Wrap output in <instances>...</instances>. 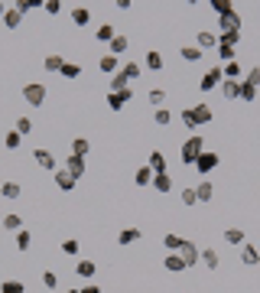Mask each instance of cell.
<instances>
[{
  "label": "cell",
  "mask_w": 260,
  "mask_h": 293,
  "mask_svg": "<svg viewBox=\"0 0 260 293\" xmlns=\"http://www.w3.org/2000/svg\"><path fill=\"white\" fill-rule=\"evenodd\" d=\"M241 264H244V267H257L260 264V247L257 244H241Z\"/></svg>",
  "instance_id": "cell-7"
},
{
  "label": "cell",
  "mask_w": 260,
  "mask_h": 293,
  "mask_svg": "<svg viewBox=\"0 0 260 293\" xmlns=\"http://www.w3.org/2000/svg\"><path fill=\"white\" fill-rule=\"evenodd\" d=\"M179 56H182L185 62H202V56H205V52H202L199 46H182V49H179Z\"/></svg>",
  "instance_id": "cell-30"
},
{
  "label": "cell",
  "mask_w": 260,
  "mask_h": 293,
  "mask_svg": "<svg viewBox=\"0 0 260 293\" xmlns=\"http://www.w3.org/2000/svg\"><path fill=\"white\" fill-rule=\"evenodd\" d=\"M20 192H23V186L20 183H0V195H4V199H20Z\"/></svg>",
  "instance_id": "cell-22"
},
{
  "label": "cell",
  "mask_w": 260,
  "mask_h": 293,
  "mask_svg": "<svg viewBox=\"0 0 260 293\" xmlns=\"http://www.w3.org/2000/svg\"><path fill=\"white\" fill-rule=\"evenodd\" d=\"M4 26H7V30H20V26H23V13L16 10V7H7V13H4Z\"/></svg>",
  "instance_id": "cell-15"
},
{
  "label": "cell",
  "mask_w": 260,
  "mask_h": 293,
  "mask_svg": "<svg viewBox=\"0 0 260 293\" xmlns=\"http://www.w3.org/2000/svg\"><path fill=\"white\" fill-rule=\"evenodd\" d=\"M130 101H133V88H127V92H107V108L111 111H124Z\"/></svg>",
  "instance_id": "cell-6"
},
{
  "label": "cell",
  "mask_w": 260,
  "mask_h": 293,
  "mask_svg": "<svg viewBox=\"0 0 260 293\" xmlns=\"http://www.w3.org/2000/svg\"><path fill=\"white\" fill-rule=\"evenodd\" d=\"M46 98H49V88L42 85V82L23 85V101L30 104V108H42V104H46Z\"/></svg>",
  "instance_id": "cell-2"
},
{
  "label": "cell",
  "mask_w": 260,
  "mask_h": 293,
  "mask_svg": "<svg viewBox=\"0 0 260 293\" xmlns=\"http://www.w3.org/2000/svg\"><path fill=\"white\" fill-rule=\"evenodd\" d=\"M202 153H205V140H202V134H192V137L182 140V163L195 166V160H199Z\"/></svg>",
  "instance_id": "cell-1"
},
{
  "label": "cell",
  "mask_w": 260,
  "mask_h": 293,
  "mask_svg": "<svg viewBox=\"0 0 260 293\" xmlns=\"http://www.w3.org/2000/svg\"><path fill=\"white\" fill-rule=\"evenodd\" d=\"M0 225H4L7 228V232H23V218L20 215H16V212H10V215H4V221H0Z\"/></svg>",
  "instance_id": "cell-25"
},
{
  "label": "cell",
  "mask_w": 260,
  "mask_h": 293,
  "mask_svg": "<svg viewBox=\"0 0 260 293\" xmlns=\"http://www.w3.org/2000/svg\"><path fill=\"white\" fill-rule=\"evenodd\" d=\"M189 111H192V118H195V127H202V124H211V118H215L208 104H192Z\"/></svg>",
  "instance_id": "cell-11"
},
{
  "label": "cell",
  "mask_w": 260,
  "mask_h": 293,
  "mask_svg": "<svg viewBox=\"0 0 260 293\" xmlns=\"http://www.w3.org/2000/svg\"><path fill=\"white\" fill-rule=\"evenodd\" d=\"M88 150H91V144H88L85 137H75V140H72V156H88Z\"/></svg>",
  "instance_id": "cell-33"
},
{
  "label": "cell",
  "mask_w": 260,
  "mask_h": 293,
  "mask_svg": "<svg viewBox=\"0 0 260 293\" xmlns=\"http://www.w3.org/2000/svg\"><path fill=\"white\" fill-rule=\"evenodd\" d=\"M59 75H62V78H82V65H75V62H65Z\"/></svg>",
  "instance_id": "cell-39"
},
{
  "label": "cell",
  "mask_w": 260,
  "mask_h": 293,
  "mask_svg": "<svg viewBox=\"0 0 260 293\" xmlns=\"http://www.w3.org/2000/svg\"><path fill=\"white\" fill-rule=\"evenodd\" d=\"M42 287H46V290H56V287H59V274L42 271Z\"/></svg>",
  "instance_id": "cell-46"
},
{
  "label": "cell",
  "mask_w": 260,
  "mask_h": 293,
  "mask_svg": "<svg viewBox=\"0 0 260 293\" xmlns=\"http://www.w3.org/2000/svg\"><path fill=\"white\" fill-rule=\"evenodd\" d=\"M62 254H68V257L78 254V241H75V238H65V241H62Z\"/></svg>",
  "instance_id": "cell-49"
},
{
  "label": "cell",
  "mask_w": 260,
  "mask_h": 293,
  "mask_svg": "<svg viewBox=\"0 0 260 293\" xmlns=\"http://www.w3.org/2000/svg\"><path fill=\"white\" fill-rule=\"evenodd\" d=\"M176 254L182 257L185 271H189V267H195V264H199V254H202V247H195V241H185V238H182V247H179Z\"/></svg>",
  "instance_id": "cell-4"
},
{
  "label": "cell",
  "mask_w": 260,
  "mask_h": 293,
  "mask_svg": "<svg viewBox=\"0 0 260 293\" xmlns=\"http://www.w3.org/2000/svg\"><path fill=\"white\" fill-rule=\"evenodd\" d=\"M254 98H257V88L247 85V82H241V101H254Z\"/></svg>",
  "instance_id": "cell-47"
},
{
  "label": "cell",
  "mask_w": 260,
  "mask_h": 293,
  "mask_svg": "<svg viewBox=\"0 0 260 293\" xmlns=\"http://www.w3.org/2000/svg\"><path fill=\"white\" fill-rule=\"evenodd\" d=\"M150 104H153V108H163V101H166V92H163V88H150Z\"/></svg>",
  "instance_id": "cell-41"
},
{
  "label": "cell",
  "mask_w": 260,
  "mask_h": 293,
  "mask_svg": "<svg viewBox=\"0 0 260 293\" xmlns=\"http://www.w3.org/2000/svg\"><path fill=\"white\" fill-rule=\"evenodd\" d=\"M82 293H101V287H94V283H88V287H82Z\"/></svg>",
  "instance_id": "cell-56"
},
{
  "label": "cell",
  "mask_w": 260,
  "mask_h": 293,
  "mask_svg": "<svg viewBox=\"0 0 260 293\" xmlns=\"http://www.w3.org/2000/svg\"><path fill=\"white\" fill-rule=\"evenodd\" d=\"M16 134H20V137H26V134H33V121L30 118H16Z\"/></svg>",
  "instance_id": "cell-42"
},
{
  "label": "cell",
  "mask_w": 260,
  "mask_h": 293,
  "mask_svg": "<svg viewBox=\"0 0 260 293\" xmlns=\"http://www.w3.org/2000/svg\"><path fill=\"white\" fill-rule=\"evenodd\" d=\"M150 170H153V176H159V173H166V156L159 153V150H153V153H150Z\"/></svg>",
  "instance_id": "cell-20"
},
{
  "label": "cell",
  "mask_w": 260,
  "mask_h": 293,
  "mask_svg": "<svg viewBox=\"0 0 260 293\" xmlns=\"http://www.w3.org/2000/svg\"><path fill=\"white\" fill-rule=\"evenodd\" d=\"M218 56L225 62H234V46H225V42H218Z\"/></svg>",
  "instance_id": "cell-52"
},
{
  "label": "cell",
  "mask_w": 260,
  "mask_h": 293,
  "mask_svg": "<svg viewBox=\"0 0 260 293\" xmlns=\"http://www.w3.org/2000/svg\"><path fill=\"white\" fill-rule=\"evenodd\" d=\"M211 10L218 13V16H225V13L234 10V7H231V0H211Z\"/></svg>",
  "instance_id": "cell-45"
},
{
  "label": "cell",
  "mask_w": 260,
  "mask_h": 293,
  "mask_svg": "<svg viewBox=\"0 0 260 293\" xmlns=\"http://www.w3.org/2000/svg\"><path fill=\"white\" fill-rule=\"evenodd\" d=\"M241 82H247V85H254V88H257V85H260V69H250V72L241 78Z\"/></svg>",
  "instance_id": "cell-54"
},
{
  "label": "cell",
  "mask_w": 260,
  "mask_h": 293,
  "mask_svg": "<svg viewBox=\"0 0 260 293\" xmlns=\"http://www.w3.org/2000/svg\"><path fill=\"white\" fill-rule=\"evenodd\" d=\"M62 65H65V59H62L59 52H52V56L42 59V69H46V72H62Z\"/></svg>",
  "instance_id": "cell-24"
},
{
  "label": "cell",
  "mask_w": 260,
  "mask_h": 293,
  "mask_svg": "<svg viewBox=\"0 0 260 293\" xmlns=\"http://www.w3.org/2000/svg\"><path fill=\"white\" fill-rule=\"evenodd\" d=\"M140 72H143V69L137 65V62H124L117 75H124V78H127V82H133V78H140Z\"/></svg>",
  "instance_id": "cell-28"
},
{
  "label": "cell",
  "mask_w": 260,
  "mask_h": 293,
  "mask_svg": "<svg viewBox=\"0 0 260 293\" xmlns=\"http://www.w3.org/2000/svg\"><path fill=\"white\" fill-rule=\"evenodd\" d=\"M147 69H153V72H159V69H163V56H159L156 49L147 52Z\"/></svg>",
  "instance_id": "cell-40"
},
{
  "label": "cell",
  "mask_w": 260,
  "mask_h": 293,
  "mask_svg": "<svg viewBox=\"0 0 260 293\" xmlns=\"http://www.w3.org/2000/svg\"><path fill=\"white\" fill-rule=\"evenodd\" d=\"M218 26H221V33H241V13L231 10L225 16H218Z\"/></svg>",
  "instance_id": "cell-9"
},
{
  "label": "cell",
  "mask_w": 260,
  "mask_h": 293,
  "mask_svg": "<svg viewBox=\"0 0 260 293\" xmlns=\"http://www.w3.org/2000/svg\"><path fill=\"white\" fill-rule=\"evenodd\" d=\"M72 23H75V26L91 23V10H85V7H75V10H72Z\"/></svg>",
  "instance_id": "cell-32"
},
{
  "label": "cell",
  "mask_w": 260,
  "mask_h": 293,
  "mask_svg": "<svg viewBox=\"0 0 260 293\" xmlns=\"http://www.w3.org/2000/svg\"><path fill=\"white\" fill-rule=\"evenodd\" d=\"M163 244H166V251L173 254V251H179V247H182V235H166Z\"/></svg>",
  "instance_id": "cell-43"
},
{
  "label": "cell",
  "mask_w": 260,
  "mask_h": 293,
  "mask_svg": "<svg viewBox=\"0 0 260 293\" xmlns=\"http://www.w3.org/2000/svg\"><path fill=\"white\" fill-rule=\"evenodd\" d=\"M221 238H225L231 247H241V244H244V232H241V228H228V232L221 235Z\"/></svg>",
  "instance_id": "cell-29"
},
{
  "label": "cell",
  "mask_w": 260,
  "mask_h": 293,
  "mask_svg": "<svg viewBox=\"0 0 260 293\" xmlns=\"http://www.w3.org/2000/svg\"><path fill=\"white\" fill-rule=\"evenodd\" d=\"M52 176H56V186H59L62 192H72V189H75V186H78V179H75V176H72V173L65 170V166H62V170H56Z\"/></svg>",
  "instance_id": "cell-10"
},
{
  "label": "cell",
  "mask_w": 260,
  "mask_h": 293,
  "mask_svg": "<svg viewBox=\"0 0 260 293\" xmlns=\"http://www.w3.org/2000/svg\"><path fill=\"white\" fill-rule=\"evenodd\" d=\"M221 95H225L228 101L241 98V82H231V78H225V82H221Z\"/></svg>",
  "instance_id": "cell-23"
},
{
  "label": "cell",
  "mask_w": 260,
  "mask_h": 293,
  "mask_svg": "<svg viewBox=\"0 0 260 293\" xmlns=\"http://www.w3.org/2000/svg\"><path fill=\"white\" fill-rule=\"evenodd\" d=\"M150 186H156V192H173V176H169V173H159V176H153V183H150Z\"/></svg>",
  "instance_id": "cell-21"
},
{
  "label": "cell",
  "mask_w": 260,
  "mask_h": 293,
  "mask_svg": "<svg viewBox=\"0 0 260 293\" xmlns=\"http://www.w3.org/2000/svg\"><path fill=\"white\" fill-rule=\"evenodd\" d=\"M4 13H7V7H4V0H0V20H4Z\"/></svg>",
  "instance_id": "cell-57"
},
{
  "label": "cell",
  "mask_w": 260,
  "mask_h": 293,
  "mask_svg": "<svg viewBox=\"0 0 260 293\" xmlns=\"http://www.w3.org/2000/svg\"><path fill=\"white\" fill-rule=\"evenodd\" d=\"M13 244H16V251H30V244H33V238H30V232H16V238H13Z\"/></svg>",
  "instance_id": "cell-35"
},
{
  "label": "cell",
  "mask_w": 260,
  "mask_h": 293,
  "mask_svg": "<svg viewBox=\"0 0 260 293\" xmlns=\"http://www.w3.org/2000/svg\"><path fill=\"white\" fill-rule=\"evenodd\" d=\"M65 170L75 176V179H82V176H85V156H68L65 160Z\"/></svg>",
  "instance_id": "cell-16"
},
{
  "label": "cell",
  "mask_w": 260,
  "mask_h": 293,
  "mask_svg": "<svg viewBox=\"0 0 260 293\" xmlns=\"http://www.w3.org/2000/svg\"><path fill=\"white\" fill-rule=\"evenodd\" d=\"M20 144H23V137L16 134V130H10V134L4 137V147H7V150H20Z\"/></svg>",
  "instance_id": "cell-44"
},
{
  "label": "cell",
  "mask_w": 260,
  "mask_h": 293,
  "mask_svg": "<svg viewBox=\"0 0 260 293\" xmlns=\"http://www.w3.org/2000/svg\"><path fill=\"white\" fill-rule=\"evenodd\" d=\"M195 46H199V49L205 52V49L218 46V36H215V33H208V30H199V36H195Z\"/></svg>",
  "instance_id": "cell-17"
},
{
  "label": "cell",
  "mask_w": 260,
  "mask_h": 293,
  "mask_svg": "<svg viewBox=\"0 0 260 293\" xmlns=\"http://www.w3.org/2000/svg\"><path fill=\"white\" fill-rule=\"evenodd\" d=\"M98 69H101V72H107V75H117V72H121V59L107 52V56H101V62H98Z\"/></svg>",
  "instance_id": "cell-14"
},
{
  "label": "cell",
  "mask_w": 260,
  "mask_h": 293,
  "mask_svg": "<svg viewBox=\"0 0 260 293\" xmlns=\"http://www.w3.org/2000/svg\"><path fill=\"white\" fill-rule=\"evenodd\" d=\"M221 82H225V72H221V65H215V69H208V72L202 75V82H199V88L205 95L211 92V88H221Z\"/></svg>",
  "instance_id": "cell-5"
},
{
  "label": "cell",
  "mask_w": 260,
  "mask_h": 293,
  "mask_svg": "<svg viewBox=\"0 0 260 293\" xmlns=\"http://www.w3.org/2000/svg\"><path fill=\"white\" fill-rule=\"evenodd\" d=\"M218 42H225V46H238V42H241V33H221Z\"/></svg>",
  "instance_id": "cell-51"
},
{
  "label": "cell",
  "mask_w": 260,
  "mask_h": 293,
  "mask_svg": "<svg viewBox=\"0 0 260 293\" xmlns=\"http://www.w3.org/2000/svg\"><path fill=\"white\" fill-rule=\"evenodd\" d=\"M94 274H98V264H94V261H75V277L91 280Z\"/></svg>",
  "instance_id": "cell-13"
},
{
  "label": "cell",
  "mask_w": 260,
  "mask_h": 293,
  "mask_svg": "<svg viewBox=\"0 0 260 293\" xmlns=\"http://www.w3.org/2000/svg\"><path fill=\"white\" fill-rule=\"evenodd\" d=\"M114 36H117V33H114L111 23H104V26H98V30H94V39H98V42H111Z\"/></svg>",
  "instance_id": "cell-31"
},
{
  "label": "cell",
  "mask_w": 260,
  "mask_h": 293,
  "mask_svg": "<svg viewBox=\"0 0 260 293\" xmlns=\"http://www.w3.org/2000/svg\"><path fill=\"white\" fill-rule=\"evenodd\" d=\"M218 163H221V156L211 153V150H205V153L195 160V173H199V176H208L211 170H218Z\"/></svg>",
  "instance_id": "cell-3"
},
{
  "label": "cell",
  "mask_w": 260,
  "mask_h": 293,
  "mask_svg": "<svg viewBox=\"0 0 260 293\" xmlns=\"http://www.w3.org/2000/svg\"><path fill=\"white\" fill-rule=\"evenodd\" d=\"M182 206H199V199H195V186H192V189H182Z\"/></svg>",
  "instance_id": "cell-53"
},
{
  "label": "cell",
  "mask_w": 260,
  "mask_h": 293,
  "mask_svg": "<svg viewBox=\"0 0 260 293\" xmlns=\"http://www.w3.org/2000/svg\"><path fill=\"white\" fill-rule=\"evenodd\" d=\"M182 127H185V130H199V127H195V118H192V111H189V108L182 111Z\"/></svg>",
  "instance_id": "cell-55"
},
{
  "label": "cell",
  "mask_w": 260,
  "mask_h": 293,
  "mask_svg": "<svg viewBox=\"0 0 260 293\" xmlns=\"http://www.w3.org/2000/svg\"><path fill=\"white\" fill-rule=\"evenodd\" d=\"M127 88H130V82L124 75H114L111 78V92H127Z\"/></svg>",
  "instance_id": "cell-48"
},
{
  "label": "cell",
  "mask_w": 260,
  "mask_h": 293,
  "mask_svg": "<svg viewBox=\"0 0 260 293\" xmlns=\"http://www.w3.org/2000/svg\"><path fill=\"white\" fill-rule=\"evenodd\" d=\"M137 238H140V228H124V232L117 235V244H133V241H137Z\"/></svg>",
  "instance_id": "cell-34"
},
{
  "label": "cell",
  "mask_w": 260,
  "mask_h": 293,
  "mask_svg": "<svg viewBox=\"0 0 260 293\" xmlns=\"http://www.w3.org/2000/svg\"><path fill=\"white\" fill-rule=\"evenodd\" d=\"M211 195H215V186L211 183H199V186H195V199H199V202H211Z\"/></svg>",
  "instance_id": "cell-27"
},
{
  "label": "cell",
  "mask_w": 260,
  "mask_h": 293,
  "mask_svg": "<svg viewBox=\"0 0 260 293\" xmlns=\"http://www.w3.org/2000/svg\"><path fill=\"white\" fill-rule=\"evenodd\" d=\"M221 72H225V78H231V82H241V75H244V69H241V62H225L221 65Z\"/></svg>",
  "instance_id": "cell-18"
},
{
  "label": "cell",
  "mask_w": 260,
  "mask_h": 293,
  "mask_svg": "<svg viewBox=\"0 0 260 293\" xmlns=\"http://www.w3.org/2000/svg\"><path fill=\"white\" fill-rule=\"evenodd\" d=\"M42 10H46L49 16H59V13H62V4H59V0H46V4H42Z\"/></svg>",
  "instance_id": "cell-50"
},
{
  "label": "cell",
  "mask_w": 260,
  "mask_h": 293,
  "mask_svg": "<svg viewBox=\"0 0 260 293\" xmlns=\"http://www.w3.org/2000/svg\"><path fill=\"white\" fill-rule=\"evenodd\" d=\"M163 267H166L169 274H179V271H185V264H182V257H179V254L173 251V254H166V261H163Z\"/></svg>",
  "instance_id": "cell-26"
},
{
  "label": "cell",
  "mask_w": 260,
  "mask_h": 293,
  "mask_svg": "<svg viewBox=\"0 0 260 293\" xmlns=\"http://www.w3.org/2000/svg\"><path fill=\"white\" fill-rule=\"evenodd\" d=\"M153 121L159 124V127H166V124H173V111H169V108H156L153 111Z\"/></svg>",
  "instance_id": "cell-38"
},
{
  "label": "cell",
  "mask_w": 260,
  "mask_h": 293,
  "mask_svg": "<svg viewBox=\"0 0 260 293\" xmlns=\"http://www.w3.org/2000/svg\"><path fill=\"white\" fill-rule=\"evenodd\" d=\"M107 46H111V56H117V59H121V52H127V49H130V39L117 33V36H114L111 42H107Z\"/></svg>",
  "instance_id": "cell-19"
},
{
  "label": "cell",
  "mask_w": 260,
  "mask_h": 293,
  "mask_svg": "<svg viewBox=\"0 0 260 293\" xmlns=\"http://www.w3.org/2000/svg\"><path fill=\"white\" fill-rule=\"evenodd\" d=\"M62 293H82V290H78V287H68V290H62Z\"/></svg>",
  "instance_id": "cell-58"
},
{
  "label": "cell",
  "mask_w": 260,
  "mask_h": 293,
  "mask_svg": "<svg viewBox=\"0 0 260 293\" xmlns=\"http://www.w3.org/2000/svg\"><path fill=\"white\" fill-rule=\"evenodd\" d=\"M133 183H137V186H150V183H153V170H150V166H140L137 176H133Z\"/></svg>",
  "instance_id": "cell-36"
},
{
  "label": "cell",
  "mask_w": 260,
  "mask_h": 293,
  "mask_svg": "<svg viewBox=\"0 0 260 293\" xmlns=\"http://www.w3.org/2000/svg\"><path fill=\"white\" fill-rule=\"evenodd\" d=\"M0 293H26V283H20V280H4V283H0Z\"/></svg>",
  "instance_id": "cell-37"
},
{
  "label": "cell",
  "mask_w": 260,
  "mask_h": 293,
  "mask_svg": "<svg viewBox=\"0 0 260 293\" xmlns=\"http://www.w3.org/2000/svg\"><path fill=\"white\" fill-rule=\"evenodd\" d=\"M199 264H205L208 271H218V264H221V257L215 247H202V254H199Z\"/></svg>",
  "instance_id": "cell-12"
},
{
  "label": "cell",
  "mask_w": 260,
  "mask_h": 293,
  "mask_svg": "<svg viewBox=\"0 0 260 293\" xmlns=\"http://www.w3.org/2000/svg\"><path fill=\"white\" fill-rule=\"evenodd\" d=\"M33 160L42 166V170H49V173H56V170H59V166H56V156H52V150H46V147L33 150Z\"/></svg>",
  "instance_id": "cell-8"
}]
</instances>
